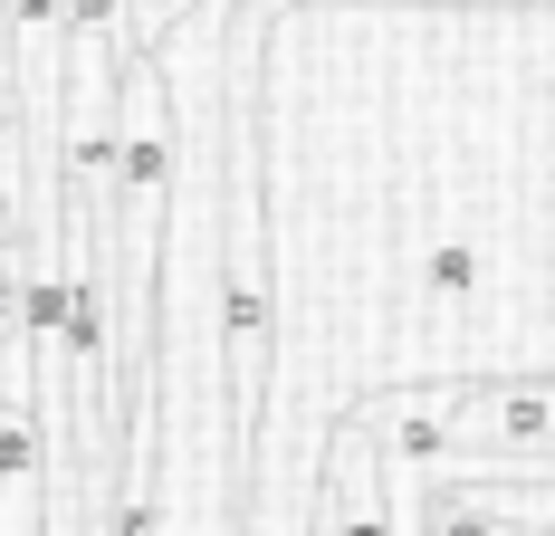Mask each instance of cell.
Masks as SVG:
<instances>
[{
    "label": "cell",
    "instance_id": "3957f363",
    "mask_svg": "<svg viewBox=\"0 0 555 536\" xmlns=\"http://www.w3.org/2000/svg\"><path fill=\"white\" fill-rule=\"evenodd\" d=\"M479 230H431V240H422V259H412V297H422V307H460V297H469V288H479Z\"/></svg>",
    "mask_w": 555,
    "mask_h": 536
},
{
    "label": "cell",
    "instance_id": "277c9868",
    "mask_svg": "<svg viewBox=\"0 0 555 536\" xmlns=\"http://www.w3.org/2000/svg\"><path fill=\"white\" fill-rule=\"evenodd\" d=\"M20 288H29V250H0V383H29V345H20Z\"/></svg>",
    "mask_w": 555,
    "mask_h": 536
},
{
    "label": "cell",
    "instance_id": "7a4b0ae2",
    "mask_svg": "<svg viewBox=\"0 0 555 536\" xmlns=\"http://www.w3.org/2000/svg\"><path fill=\"white\" fill-rule=\"evenodd\" d=\"M49 412L29 383H0V536H49Z\"/></svg>",
    "mask_w": 555,
    "mask_h": 536
},
{
    "label": "cell",
    "instance_id": "5b68a950",
    "mask_svg": "<svg viewBox=\"0 0 555 536\" xmlns=\"http://www.w3.org/2000/svg\"><path fill=\"white\" fill-rule=\"evenodd\" d=\"M192 10H202V0H125V29H115V39H125V58H164L172 29H182Z\"/></svg>",
    "mask_w": 555,
    "mask_h": 536
},
{
    "label": "cell",
    "instance_id": "6da1fadb",
    "mask_svg": "<svg viewBox=\"0 0 555 536\" xmlns=\"http://www.w3.org/2000/svg\"><path fill=\"white\" fill-rule=\"evenodd\" d=\"M537 480L555 470V383H450V470L441 480Z\"/></svg>",
    "mask_w": 555,
    "mask_h": 536
}]
</instances>
